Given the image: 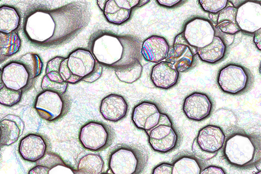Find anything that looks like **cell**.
I'll list each match as a JSON object with an SVG mask.
<instances>
[{
  "label": "cell",
  "mask_w": 261,
  "mask_h": 174,
  "mask_svg": "<svg viewBox=\"0 0 261 174\" xmlns=\"http://www.w3.org/2000/svg\"><path fill=\"white\" fill-rule=\"evenodd\" d=\"M102 72V67L100 63L97 62L94 71L89 76L83 78L82 80L86 82H94L100 77Z\"/></svg>",
  "instance_id": "38"
},
{
  "label": "cell",
  "mask_w": 261,
  "mask_h": 174,
  "mask_svg": "<svg viewBox=\"0 0 261 174\" xmlns=\"http://www.w3.org/2000/svg\"><path fill=\"white\" fill-rule=\"evenodd\" d=\"M139 3V0H107L103 12L109 22L121 25L129 18L133 9Z\"/></svg>",
  "instance_id": "14"
},
{
  "label": "cell",
  "mask_w": 261,
  "mask_h": 174,
  "mask_svg": "<svg viewBox=\"0 0 261 174\" xmlns=\"http://www.w3.org/2000/svg\"><path fill=\"white\" fill-rule=\"evenodd\" d=\"M248 71L240 65H226L219 72L217 82L224 93L236 95L245 91L250 83Z\"/></svg>",
  "instance_id": "7"
},
{
  "label": "cell",
  "mask_w": 261,
  "mask_h": 174,
  "mask_svg": "<svg viewBox=\"0 0 261 174\" xmlns=\"http://www.w3.org/2000/svg\"><path fill=\"white\" fill-rule=\"evenodd\" d=\"M47 148V143L42 136L30 134L21 140L18 151L24 160L36 162L45 156Z\"/></svg>",
  "instance_id": "17"
},
{
  "label": "cell",
  "mask_w": 261,
  "mask_h": 174,
  "mask_svg": "<svg viewBox=\"0 0 261 174\" xmlns=\"http://www.w3.org/2000/svg\"><path fill=\"white\" fill-rule=\"evenodd\" d=\"M101 174H112V173H101Z\"/></svg>",
  "instance_id": "48"
},
{
  "label": "cell",
  "mask_w": 261,
  "mask_h": 174,
  "mask_svg": "<svg viewBox=\"0 0 261 174\" xmlns=\"http://www.w3.org/2000/svg\"><path fill=\"white\" fill-rule=\"evenodd\" d=\"M172 165L169 163H162L154 169L152 174H172Z\"/></svg>",
  "instance_id": "39"
},
{
  "label": "cell",
  "mask_w": 261,
  "mask_h": 174,
  "mask_svg": "<svg viewBox=\"0 0 261 174\" xmlns=\"http://www.w3.org/2000/svg\"><path fill=\"white\" fill-rule=\"evenodd\" d=\"M142 70V65L138 61L127 68L116 70L115 74L121 82L133 83L141 77Z\"/></svg>",
  "instance_id": "31"
},
{
  "label": "cell",
  "mask_w": 261,
  "mask_h": 174,
  "mask_svg": "<svg viewBox=\"0 0 261 174\" xmlns=\"http://www.w3.org/2000/svg\"><path fill=\"white\" fill-rule=\"evenodd\" d=\"M261 29L258 30L255 33V36L254 38V42L257 48L261 50Z\"/></svg>",
  "instance_id": "42"
},
{
  "label": "cell",
  "mask_w": 261,
  "mask_h": 174,
  "mask_svg": "<svg viewBox=\"0 0 261 174\" xmlns=\"http://www.w3.org/2000/svg\"><path fill=\"white\" fill-rule=\"evenodd\" d=\"M107 0H99L97 1V5L100 10L103 12Z\"/></svg>",
  "instance_id": "43"
},
{
  "label": "cell",
  "mask_w": 261,
  "mask_h": 174,
  "mask_svg": "<svg viewBox=\"0 0 261 174\" xmlns=\"http://www.w3.org/2000/svg\"><path fill=\"white\" fill-rule=\"evenodd\" d=\"M3 70L1 69H0V90H1L3 88V87L5 86L3 79Z\"/></svg>",
  "instance_id": "45"
},
{
  "label": "cell",
  "mask_w": 261,
  "mask_h": 174,
  "mask_svg": "<svg viewBox=\"0 0 261 174\" xmlns=\"http://www.w3.org/2000/svg\"><path fill=\"white\" fill-rule=\"evenodd\" d=\"M17 62L22 64L33 79L39 76L43 68V63L40 57L34 53H29L21 56Z\"/></svg>",
  "instance_id": "29"
},
{
  "label": "cell",
  "mask_w": 261,
  "mask_h": 174,
  "mask_svg": "<svg viewBox=\"0 0 261 174\" xmlns=\"http://www.w3.org/2000/svg\"><path fill=\"white\" fill-rule=\"evenodd\" d=\"M161 114L155 104L144 102L135 107L132 120L137 128L147 133L158 125Z\"/></svg>",
  "instance_id": "13"
},
{
  "label": "cell",
  "mask_w": 261,
  "mask_h": 174,
  "mask_svg": "<svg viewBox=\"0 0 261 174\" xmlns=\"http://www.w3.org/2000/svg\"><path fill=\"white\" fill-rule=\"evenodd\" d=\"M68 59V67L71 73L82 80L94 70L96 61L92 53L79 49L72 52Z\"/></svg>",
  "instance_id": "15"
},
{
  "label": "cell",
  "mask_w": 261,
  "mask_h": 174,
  "mask_svg": "<svg viewBox=\"0 0 261 174\" xmlns=\"http://www.w3.org/2000/svg\"><path fill=\"white\" fill-rule=\"evenodd\" d=\"M91 53L97 62L116 70L127 68L141 57V43L135 37L110 33L97 35L91 44Z\"/></svg>",
  "instance_id": "2"
},
{
  "label": "cell",
  "mask_w": 261,
  "mask_h": 174,
  "mask_svg": "<svg viewBox=\"0 0 261 174\" xmlns=\"http://www.w3.org/2000/svg\"><path fill=\"white\" fill-rule=\"evenodd\" d=\"M22 96V91H15L7 88L5 85L0 90V104L12 106L17 104Z\"/></svg>",
  "instance_id": "32"
},
{
  "label": "cell",
  "mask_w": 261,
  "mask_h": 174,
  "mask_svg": "<svg viewBox=\"0 0 261 174\" xmlns=\"http://www.w3.org/2000/svg\"><path fill=\"white\" fill-rule=\"evenodd\" d=\"M46 74L50 80L61 83L74 84L81 80L70 71L68 59L62 57H56L48 63Z\"/></svg>",
  "instance_id": "23"
},
{
  "label": "cell",
  "mask_w": 261,
  "mask_h": 174,
  "mask_svg": "<svg viewBox=\"0 0 261 174\" xmlns=\"http://www.w3.org/2000/svg\"><path fill=\"white\" fill-rule=\"evenodd\" d=\"M146 133L150 146L160 153H167L177 145L178 135L172 127L170 119L166 114H162L158 125Z\"/></svg>",
  "instance_id": "6"
},
{
  "label": "cell",
  "mask_w": 261,
  "mask_h": 174,
  "mask_svg": "<svg viewBox=\"0 0 261 174\" xmlns=\"http://www.w3.org/2000/svg\"><path fill=\"white\" fill-rule=\"evenodd\" d=\"M237 10L232 6H228L222 11L217 19L216 28L222 32L234 35L241 31L236 21Z\"/></svg>",
  "instance_id": "26"
},
{
  "label": "cell",
  "mask_w": 261,
  "mask_h": 174,
  "mask_svg": "<svg viewBox=\"0 0 261 174\" xmlns=\"http://www.w3.org/2000/svg\"><path fill=\"white\" fill-rule=\"evenodd\" d=\"M20 18L18 11L9 6L0 7V33L14 32L20 25Z\"/></svg>",
  "instance_id": "25"
},
{
  "label": "cell",
  "mask_w": 261,
  "mask_h": 174,
  "mask_svg": "<svg viewBox=\"0 0 261 174\" xmlns=\"http://www.w3.org/2000/svg\"><path fill=\"white\" fill-rule=\"evenodd\" d=\"M3 72L5 85L15 91H22L28 86L31 79L25 68L17 62H12L7 64Z\"/></svg>",
  "instance_id": "18"
},
{
  "label": "cell",
  "mask_w": 261,
  "mask_h": 174,
  "mask_svg": "<svg viewBox=\"0 0 261 174\" xmlns=\"http://www.w3.org/2000/svg\"><path fill=\"white\" fill-rule=\"evenodd\" d=\"M115 137L113 129L106 124L90 122L83 126L79 133V140L86 149L99 151L110 147Z\"/></svg>",
  "instance_id": "5"
},
{
  "label": "cell",
  "mask_w": 261,
  "mask_h": 174,
  "mask_svg": "<svg viewBox=\"0 0 261 174\" xmlns=\"http://www.w3.org/2000/svg\"><path fill=\"white\" fill-rule=\"evenodd\" d=\"M49 174H87L79 170H76L65 164L59 158L50 168Z\"/></svg>",
  "instance_id": "35"
},
{
  "label": "cell",
  "mask_w": 261,
  "mask_h": 174,
  "mask_svg": "<svg viewBox=\"0 0 261 174\" xmlns=\"http://www.w3.org/2000/svg\"><path fill=\"white\" fill-rule=\"evenodd\" d=\"M0 40H1L3 48V54L9 57L17 53L21 46V41L15 32L10 34L0 33Z\"/></svg>",
  "instance_id": "30"
},
{
  "label": "cell",
  "mask_w": 261,
  "mask_h": 174,
  "mask_svg": "<svg viewBox=\"0 0 261 174\" xmlns=\"http://www.w3.org/2000/svg\"><path fill=\"white\" fill-rule=\"evenodd\" d=\"M68 86V83H61L50 80L46 75L43 77L41 82V89L43 91H50L61 95L66 93Z\"/></svg>",
  "instance_id": "33"
},
{
  "label": "cell",
  "mask_w": 261,
  "mask_h": 174,
  "mask_svg": "<svg viewBox=\"0 0 261 174\" xmlns=\"http://www.w3.org/2000/svg\"><path fill=\"white\" fill-rule=\"evenodd\" d=\"M224 155L227 161L234 167H252L260 161V141L248 134L235 133L226 140Z\"/></svg>",
  "instance_id": "3"
},
{
  "label": "cell",
  "mask_w": 261,
  "mask_h": 174,
  "mask_svg": "<svg viewBox=\"0 0 261 174\" xmlns=\"http://www.w3.org/2000/svg\"><path fill=\"white\" fill-rule=\"evenodd\" d=\"M90 14L83 3H73L53 10H38L27 17L24 32L38 46L61 44L76 36L88 24Z\"/></svg>",
  "instance_id": "1"
},
{
  "label": "cell",
  "mask_w": 261,
  "mask_h": 174,
  "mask_svg": "<svg viewBox=\"0 0 261 174\" xmlns=\"http://www.w3.org/2000/svg\"><path fill=\"white\" fill-rule=\"evenodd\" d=\"M201 174H226V172L219 166L211 165L202 170Z\"/></svg>",
  "instance_id": "40"
},
{
  "label": "cell",
  "mask_w": 261,
  "mask_h": 174,
  "mask_svg": "<svg viewBox=\"0 0 261 174\" xmlns=\"http://www.w3.org/2000/svg\"><path fill=\"white\" fill-rule=\"evenodd\" d=\"M24 124L18 117L8 115L0 122L1 138L0 145L11 146L16 142L22 135Z\"/></svg>",
  "instance_id": "22"
},
{
  "label": "cell",
  "mask_w": 261,
  "mask_h": 174,
  "mask_svg": "<svg viewBox=\"0 0 261 174\" xmlns=\"http://www.w3.org/2000/svg\"><path fill=\"white\" fill-rule=\"evenodd\" d=\"M0 138H1V130H0Z\"/></svg>",
  "instance_id": "49"
},
{
  "label": "cell",
  "mask_w": 261,
  "mask_h": 174,
  "mask_svg": "<svg viewBox=\"0 0 261 174\" xmlns=\"http://www.w3.org/2000/svg\"><path fill=\"white\" fill-rule=\"evenodd\" d=\"M255 174H261V171H259L257 172V173H256Z\"/></svg>",
  "instance_id": "47"
},
{
  "label": "cell",
  "mask_w": 261,
  "mask_h": 174,
  "mask_svg": "<svg viewBox=\"0 0 261 174\" xmlns=\"http://www.w3.org/2000/svg\"><path fill=\"white\" fill-rule=\"evenodd\" d=\"M148 2H149V1H148V0H147V1H144V0H143V1H139V5H138V7H141L143 5H144L146 4Z\"/></svg>",
  "instance_id": "46"
},
{
  "label": "cell",
  "mask_w": 261,
  "mask_h": 174,
  "mask_svg": "<svg viewBox=\"0 0 261 174\" xmlns=\"http://www.w3.org/2000/svg\"><path fill=\"white\" fill-rule=\"evenodd\" d=\"M195 140L204 151L210 154H217L225 144V135L220 127L207 125L200 130Z\"/></svg>",
  "instance_id": "16"
},
{
  "label": "cell",
  "mask_w": 261,
  "mask_h": 174,
  "mask_svg": "<svg viewBox=\"0 0 261 174\" xmlns=\"http://www.w3.org/2000/svg\"><path fill=\"white\" fill-rule=\"evenodd\" d=\"M49 156L47 157V163L45 161V163L43 165L35 166L30 170L29 174H49L50 168L60 158L54 154H50Z\"/></svg>",
  "instance_id": "36"
},
{
  "label": "cell",
  "mask_w": 261,
  "mask_h": 174,
  "mask_svg": "<svg viewBox=\"0 0 261 174\" xmlns=\"http://www.w3.org/2000/svg\"><path fill=\"white\" fill-rule=\"evenodd\" d=\"M182 34L189 45L195 49L208 46L215 36L212 23L203 18H195L188 21Z\"/></svg>",
  "instance_id": "9"
},
{
  "label": "cell",
  "mask_w": 261,
  "mask_h": 174,
  "mask_svg": "<svg viewBox=\"0 0 261 174\" xmlns=\"http://www.w3.org/2000/svg\"><path fill=\"white\" fill-rule=\"evenodd\" d=\"M8 57L5 56L3 54V48L2 46L1 40H0V63L6 60Z\"/></svg>",
  "instance_id": "44"
},
{
  "label": "cell",
  "mask_w": 261,
  "mask_h": 174,
  "mask_svg": "<svg viewBox=\"0 0 261 174\" xmlns=\"http://www.w3.org/2000/svg\"><path fill=\"white\" fill-rule=\"evenodd\" d=\"M128 105L125 99L118 95L111 94L102 99L100 112L106 120L116 122L126 115Z\"/></svg>",
  "instance_id": "19"
},
{
  "label": "cell",
  "mask_w": 261,
  "mask_h": 174,
  "mask_svg": "<svg viewBox=\"0 0 261 174\" xmlns=\"http://www.w3.org/2000/svg\"><path fill=\"white\" fill-rule=\"evenodd\" d=\"M227 0H200L201 7L204 11L213 14L221 12L225 9L228 4Z\"/></svg>",
  "instance_id": "34"
},
{
  "label": "cell",
  "mask_w": 261,
  "mask_h": 174,
  "mask_svg": "<svg viewBox=\"0 0 261 174\" xmlns=\"http://www.w3.org/2000/svg\"><path fill=\"white\" fill-rule=\"evenodd\" d=\"M147 161V154L141 148L121 144L111 152L108 164L113 174H140Z\"/></svg>",
  "instance_id": "4"
},
{
  "label": "cell",
  "mask_w": 261,
  "mask_h": 174,
  "mask_svg": "<svg viewBox=\"0 0 261 174\" xmlns=\"http://www.w3.org/2000/svg\"><path fill=\"white\" fill-rule=\"evenodd\" d=\"M68 104L63 95L43 91L37 97L35 107L43 120L53 122L60 119L67 112Z\"/></svg>",
  "instance_id": "8"
},
{
  "label": "cell",
  "mask_w": 261,
  "mask_h": 174,
  "mask_svg": "<svg viewBox=\"0 0 261 174\" xmlns=\"http://www.w3.org/2000/svg\"><path fill=\"white\" fill-rule=\"evenodd\" d=\"M236 21L241 30L248 33H255L261 28V6L255 2L248 1L237 10Z\"/></svg>",
  "instance_id": "11"
},
{
  "label": "cell",
  "mask_w": 261,
  "mask_h": 174,
  "mask_svg": "<svg viewBox=\"0 0 261 174\" xmlns=\"http://www.w3.org/2000/svg\"><path fill=\"white\" fill-rule=\"evenodd\" d=\"M197 49L190 46L181 33L175 38L173 46L169 50L166 62L169 63L179 72L189 70L194 62V53Z\"/></svg>",
  "instance_id": "10"
},
{
  "label": "cell",
  "mask_w": 261,
  "mask_h": 174,
  "mask_svg": "<svg viewBox=\"0 0 261 174\" xmlns=\"http://www.w3.org/2000/svg\"><path fill=\"white\" fill-rule=\"evenodd\" d=\"M200 162L192 156H182L173 162L172 174H201Z\"/></svg>",
  "instance_id": "27"
},
{
  "label": "cell",
  "mask_w": 261,
  "mask_h": 174,
  "mask_svg": "<svg viewBox=\"0 0 261 174\" xmlns=\"http://www.w3.org/2000/svg\"><path fill=\"white\" fill-rule=\"evenodd\" d=\"M192 151L196 156L200 159L204 160H208L214 158L217 154L207 153L202 150L198 145L195 139L194 140L192 146Z\"/></svg>",
  "instance_id": "37"
},
{
  "label": "cell",
  "mask_w": 261,
  "mask_h": 174,
  "mask_svg": "<svg viewBox=\"0 0 261 174\" xmlns=\"http://www.w3.org/2000/svg\"><path fill=\"white\" fill-rule=\"evenodd\" d=\"M179 76V72L173 65L163 62L152 69L150 79L158 88L168 90L176 84Z\"/></svg>",
  "instance_id": "20"
},
{
  "label": "cell",
  "mask_w": 261,
  "mask_h": 174,
  "mask_svg": "<svg viewBox=\"0 0 261 174\" xmlns=\"http://www.w3.org/2000/svg\"><path fill=\"white\" fill-rule=\"evenodd\" d=\"M226 52V47L223 40L215 36L210 45L203 48L197 49L200 59L205 62L214 64L222 60Z\"/></svg>",
  "instance_id": "24"
},
{
  "label": "cell",
  "mask_w": 261,
  "mask_h": 174,
  "mask_svg": "<svg viewBox=\"0 0 261 174\" xmlns=\"http://www.w3.org/2000/svg\"><path fill=\"white\" fill-rule=\"evenodd\" d=\"M159 4L166 8H172L176 6L182 2L181 0H158Z\"/></svg>",
  "instance_id": "41"
},
{
  "label": "cell",
  "mask_w": 261,
  "mask_h": 174,
  "mask_svg": "<svg viewBox=\"0 0 261 174\" xmlns=\"http://www.w3.org/2000/svg\"><path fill=\"white\" fill-rule=\"evenodd\" d=\"M169 50L168 43L164 38L153 36L144 41L141 52L146 61L159 63L166 59Z\"/></svg>",
  "instance_id": "21"
},
{
  "label": "cell",
  "mask_w": 261,
  "mask_h": 174,
  "mask_svg": "<svg viewBox=\"0 0 261 174\" xmlns=\"http://www.w3.org/2000/svg\"><path fill=\"white\" fill-rule=\"evenodd\" d=\"M104 165V161L100 156L90 154L80 160L77 169L87 174H101Z\"/></svg>",
  "instance_id": "28"
},
{
  "label": "cell",
  "mask_w": 261,
  "mask_h": 174,
  "mask_svg": "<svg viewBox=\"0 0 261 174\" xmlns=\"http://www.w3.org/2000/svg\"><path fill=\"white\" fill-rule=\"evenodd\" d=\"M212 107V102L206 95L195 93L186 98L183 105V111L189 119L201 121L211 114Z\"/></svg>",
  "instance_id": "12"
}]
</instances>
